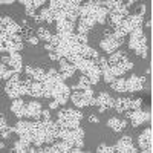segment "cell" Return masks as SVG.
<instances>
[{
  "label": "cell",
  "mask_w": 153,
  "mask_h": 153,
  "mask_svg": "<svg viewBox=\"0 0 153 153\" xmlns=\"http://www.w3.org/2000/svg\"><path fill=\"white\" fill-rule=\"evenodd\" d=\"M17 72L14 71V69H11L8 65H5V63H2V65H0V76H2V80H9L11 76H14Z\"/></svg>",
  "instance_id": "f546056e"
},
{
  "label": "cell",
  "mask_w": 153,
  "mask_h": 153,
  "mask_svg": "<svg viewBox=\"0 0 153 153\" xmlns=\"http://www.w3.org/2000/svg\"><path fill=\"white\" fill-rule=\"evenodd\" d=\"M0 3H3V5H11V3H14V2H12V0H2Z\"/></svg>",
  "instance_id": "b9f144b4"
},
{
  "label": "cell",
  "mask_w": 153,
  "mask_h": 153,
  "mask_svg": "<svg viewBox=\"0 0 153 153\" xmlns=\"http://www.w3.org/2000/svg\"><path fill=\"white\" fill-rule=\"evenodd\" d=\"M115 152H120V153H136L138 150L133 146L130 136H121V139L117 143V146H115Z\"/></svg>",
  "instance_id": "2e32d148"
},
{
  "label": "cell",
  "mask_w": 153,
  "mask_h": 153,
  "mask_svg": "<svg viewBox=\"0 0 153 153\" xmlns=\"http://www.w3.org/2000/svg\"><path fill=\"white\" fill-rule=\"evenodd\" d=\"M95 98H97V104L95 106H98L100 112H106V110H109V109H112L115 106V100L107 92H101Z\"/></svg>",
  "instance_id": "e0dca14e"
},
{
  "label": "cell",
  "mask_w": 153,
  "mask_h": 153,
  "mask_svg": "<svg viewBox=\"0 0 153 153\" xmlns=\"http://www.w3.org/2000/svg\"><path fill=\"white\" fill-rule=\"evenodd\" d=\"M144 83H146V76L132 75L126 80V89L127 92H139L144 89Z\"/></svg>",
  "instance_id": "5bb4252c"
},
{
  "label": "cell",
  "mask_w": 153,
  "mask_h": 153,
  "mask_svg": "<svg viewBox=\"0 0 153 153\" xmlns=\"http://www.w3.org/2000/svg\"><path fill=\"white\" fill-rule=\"evenodd\" d=\"M37 37H38V40H43L46 43H51V40H52V34L49 32V29L42 28V26L37 29Z\"/></svg>",
  "instance_id": "d6a6232c"
},
{
  "label": "cell",
  "mask_w": 153,
  "mask_h": 153,
  "mask_svg": "<svg viewBox=\"0 0 153 153\" xmlns=\"http://www.w3.org/2000/svg\"><path fill=\"white\" fill-rule=\"evenodd\" d=\"M32 3H34V8L37 9V8L43 6V3H46V2H45V0H32Z\"/></svg>",
  "instance_id": "74e56055"
},
{
  "label": "cell",
  "mask_w": 153,
  "mask_h": 153,
  "mask_svg": "<svg viewBox=\"0 0 153 153\" xmlns=\"http://www.w3.org/2000/svg\"><path fill=\"white\" fill-rule=\"evenodd\" d=\"M127 58H129V57H127L126 52H123V51H115L113 54H110V57L107 58V61H109L110 66H113V65H118V63H121V61H124Z\"/></svg>",
  "instance_id": "4316f807"
},
{
  "label": "cell",
  "mask_w": 153,
  "mask_h": 153,
  "mask_svg": "<svg viewBox=\"0 0 153 153\" xmlns=\"http://www.w3.org/2000/svg\"><path fill=\"white\" fill-rule=\"evenodd\" d=\"M98 153H113L115 152V146H106V144H101L97 150Z\"/></svg>",
  "instance_id": "d590c367"
},
{
  "label": "cell",
  "mask_w": 153,
  "mask_h": 153,
  "mask_svg": "<svg viewBox=\"0 0 153 153\" xmlns=\"http://www.w3.org/2000/svg\"><path fill=\"white\" fill-rule=\"evenodd\" d=\"M98 66H100V71L103 74V78L107 81V83H112L117 76L112 74V69H110V65L106 57H98Z\"/></svg>",
  "instance_id": "ac0fdd59"
},
{
  "label": "cell",
  "mask_w": 153,
  "mask_h": 153,
  "mask_svg": "<svg viewBox=\"0 0 153 153\" xmlns=\"http://www.w3.org/2000/svg\"><path fill=\"white\" fill-rule=\"evenodd\" d=\"M107 126L110 127V129L113 130V132H123L126 127H127V121L126 120H120V118H110L109 120V123H107Z\"/></svg>",
  "instance_id": "484cf974"
},
{
  "label": "cell",
  "mask_w": 153,
  "mask_h": 153,
  "mask_svg": "<svg viewBox=\"0 0 153 153\" xmlns=\"http://www.w3.org/2000/svg\"><path fill=\"white\" fill-rule=\"evenodd\" d=\"M38 19H40V22H46V23H52L55 22L54 19V12L51 11L49 8H43L40 11V16H38Z\"/></svg>",
  "instance_id": "1f68e13d"
},
{
  "label": "cell",
  "mask_w": 153,
  "mask_h": 153,
  "mask_svg": "<svg viewBox=\"0 0 153 153\" xmlns=\"http://www.w3.org/2000/svg\"><path fill=\"white\" fill-rule=\"evenodd\" d=\"M144 22V17L143 16H139V14H135V16H127L118 26H115L113 31L115 32H118L120 35L126 37L127 34H130L133 29L136 28H141V25Z\"/></svg>",
  "instance_id": "5b68a950"
},
{
  "label": "cell",
  "mask_w": 153,
  "mask_h": 153,
  "mask_svg": "<svg viewBox=\"0 0 153 153\" xmlns=\"http://www.w3.org/2000/svg\"><path fill=\"white\" fill-rule=\"evenodd\" d=\"M25 72H26L28 76H31V78L34 81H38V83H45L46 80V72L40 68H34V66H26L25 68Z\"/></svg>",
  "instance_id": "44dd1931"
},
{
  "label": "cell",
  "mask_w": 153,
  "mask_h": 153,
  "mask_svg": "<svg viewBox=\"0 0 153 153\" xmlns=\"http://www.w3.org/2000/svg\"><path fill=\"white\" fill-rule=\"evenodd\" d=\"M29 78L22 81L20 80V74H16L14 76L6 81L5 84V92L6 95L11 98V100H17V98H22L23 95H28V87H29Z\"/></svg>",
  "instance_id": "6da1fadb"
},
{
  "label": "cell",
  "mask_w": 153,
  "mask_h": 153,
  "mask_svg": "<svg viewBox=\"0 0 153 153\" xmlns=\"http://www.w3.org/2000/svg\"><path fill=\"white\" fill-rule=\"evenodd\" d=\"M19 3L25 5V8H26V16H29V17H32V19H35V17H37V14H35V8H34L32 0H20Z\"/></svg>",
  "instance_id": "e575fe53"
},
{
  "label": "cell",
  "mask_w": 153,
  "mask_h": 153,
  "mask_svg": "<svg viewBox=\"0 0 153 153\" xmlns=\"http://www.w3.org/2000/svg\"><path fill=\"white\" fill-rule=\"evenodd\" d=\"M12 129H14V132L19 135V138L25 139V141H29L32 144V123L20 120L16 124V127H12Z\"/></svg>",
  "instance_id": "30bf717a"
},
{
  "label": "cell",
  "mask_w": 153,
  "mask_h": 153,
  "mask_svg": "<svg viewBox=\"0 0 153 153\" xmlns=\"http://www.w3.org/2000/svg\"><path fill=\"white\" fill-rule=\"evenodd\" d=\"M28 43L32 45V46L37 45V43H38V37H29V38H28Z\"/></svg>",
  "instance_id": "f35d334b"
},
{
  "label": "cell",
  "mask_w": 153,
  "mask_h": 153,
  "mask_svg": "<svg viewBox=\"0 0 153 153\" xmlns=\"http://www.w3.org/2000/svg\"><path fill=\"white\" fill-rule=\"evenodd\" d=\"M51 92H52V98L57 100L60 104H66L68 100L71 98V87L66 86L65 81L58 83L57 86H54L52 89H51Z\"/></svg>",
  "instance_id": "9c48e42d"
},
{
  "label": "cell",
  "mask_w": 153,
  "mask_h": 153,
  "mask_svg": "<svg viewBox=\"0 0 153 153\" xmlns=\"http://www.w3.org/2000/svg\"><path fill=\"white\" fill-rule=\"evenodd\" d=\"M76 69L81 71L83 75H86L91 84H97L100 81V66H98V58H81L78 63H76Z\"/></svg>",
  "instance_id": "7a4b0ae2"
},
{
  "label": "cell",
  "mask_w": 153,
  "mask_h": 153,
  "mask_svg": "<svg viewBox=\"0 0 153 153\" xmlns=\"http://www.w3.org/2000/svg\"><path fill=\"white\" fill-rule=\"evenodd\" d=\"M11 112L16 115L17 118L23 120L26 118V103L22 100V98H17V100H12V104H11Z\"/></svg>",
  "instance_id": "d6986e66"
},
{
  "label": "cell",
  "mask_w": 153,
  "mask_h": 153,
  "mask_svg": "<svg viewBox=\"0 0 153 153\" xmlns=\"http://www.w3.org/2000/svg\"><path fill=\"white\" fill-rule=\"evenodd\" d=\"M71 100L74 101V104L76 107H86V106L97 104V98L94 95L92 89H87V91H74V94H71Z\"/></svg>",
  "instance_id": "8992f818"
},
{
  "label": "cell",
  "mask_w": 153,
  "mask_h": 153,
  "mask_svg": "<svg viewBox=\"0 0 153 153\" xmlns=\"http://www.w3.org/2000/svg\"><path fill=\"white\" fill-rule=\"evenodd\" d=\"M146 26H147V28H152V19H150V20L146 23Z\"/></svg>",
  "instance_id": "7bdbcfd3"
},
{
  "label": "cell",
  "mask_w": 153,
  "mask_h": 153,
  "mask_svg": "<svg viewBox=\"0 0 153 153\" xmlns=\"http://www.w3.org/2000/svg\"><path fill=\"white\" fill-rule=\"evenodd\" d=\"M152 136H153V132H152V127H149V129H146L141 135H139L138 138V144H139V149H141L143 152L146 153H152L153 152V147H152Z\"/></svg>",
  "instance_id": "4fadbf2b"
},
{
  "label": "cell",
  "mask_w": 153,
  "mask_h": 153,
  "mask_svg": "<svg viewBox=\"0 0 153 153\" xmlns=\"http://www.w3.org/2000/svg\"><path fill=\"white\" fill-rule=\"evenodd\" d=\"M74 23L69 22L68 19H63L57 22V34H68V32H74Z\"/></svg>",
  "instance_id": "d4e9b609"
},
{
  "label": "cell",
  "mask_w": 153,
  "mask_h": 153,
  "mask_svg": "<svg viewBox=\"0 0 153 153\" xmlns=\"http://www.w3.org/2000/svg\"><path fill=\"white\" fill-rule=\"evenodd\" d=\"M84 118V115L80 110L75 109H65L58 112V124L66 129H76L80 127V121Z\"/></svg>",
  "instance_id": "277c9868"
},
{
  "label": "cell",
  "mask_w": 153,
  "mask_h": 153,
  "mask_svg": "<svg viewBox=\"0 0 153 153\" xmlns=\"http://www.w3.org/2000/svg\"><path fill=\"white\" fill-rule=\"evenodd\" d=\"M2 63L8 65L11 69H14L17 74H20L23 71V66H22V55L19 52H11L8 57H3L2 58Z\"/></svg>",
  "instance_id": "9a60e30c"
},
{
  "label": "cell",
  "mask_w": 153,
  "mask_h": 153,
  "mask_svg": "<svg viewBox=\"0 0 153 153\" xmlns=\"http://www.w3.org/2000/svg\"><path fill=\"white\" fill-rule=\"evenodd\" d=\"M0 51L2 52H19L23 49V43H17L14 40H0Z\"/></svg>",
  "instance_id": "603a6c76"
},
{
  "label": "cell",
  "mask_w": 153,
  "mask_h": 153,
  "mask_svg": "<svg viewBox=\"0 0 153 153\" xmlns=\"http://www.w3.org/2000/svg\"><path fill=\"white\" fill-rule=\"evenodd\" d=\"M76 71V66L72 65V63H69L66 58H61L60 60V74L63 75V78H71V76L75 74Z\"/></svg>",
  "instance_id": "7402d4cb"
},
{
  "label": "cell",
  "mask_w": 153,
  "mask_h": 153,
  "mask_svg": "<svg viewBox=\"0 0 153 153\" xmlns=\"http://www.w3.org/2000/svg\"><path fill=\"white\" fill-rule=\"evenodd\" d=\"M127 118L132 121V126L133 127H138V126H141L143 123L150 121L152 120V113L150 112H144L141 109H135V110H129Z\"/></svg>",
  "instance_id": "8fae6325"
},
{
  "label": "cell",
  "mask_w": 153,
  "mask_h": 153,
  "mask_svg": "<svg viewBox=\"0 0 153 153\" xmlns=\"http://www.w3.org/2000/svg\"><path fill=\"white\" fill-rule=\"evenodd\" d=\"M87 121H89V123H94V124H98V123H100V120H98L97 115H89V117H87Z\"/></svg>",
  "instance_id": "8d00e7d4"
},
{
  "label": "cell",
  "mask_w": 153,
  "mask_h": 153,
  "mask_svg": "<svg viewBox=\"0 0 153 153\" xmlns=\"http://www.w3.org/2000/svg\"><path fill=\"white\" fill-rule=\"evenodd\" d=\"M58 104H60V103H58L57 100H52V101L49 103V109H57V107H58Z\"/></svg>",
  "instance_id": "ab89813d"
},
{
  "label": "cell",
  "mask_w": 153,
  "mask_h": 153,
  "mask_svg": "<svg viewBox=\"0 0 153 153\" xmlns=\"http://www.w3.org/2000/svg\"><path fill=\"white\" fill-rule=\"evenodd\" d=\"M42 103L38 101H31L26 104V118H34V120H40L42 118Z\"/></svg>",
  "instance_id": "ffe728a7"
},
{
  "label": "cell",
  "mask_w": 153,
  "mask_h": 153,
  "mask_svg": "<svg viewBox=\"0 0 153 153\" xmlns=\"http://www.w3.org/2000/svg\"><path fill=\"white\" fill-rule=\"evenodd\" d=\"M110 87L113 89L115 92H127V89H126V78H115L112 83H110Z\"/></svg>",
  "instance_id": "f1b7e54d"
},
{
  "label": "cell",
  "mask_w": 153,
  "mask_h": 153,
  "mask_svg": "<svg viewBox=\"0 0 153 153\" xmlns=\"http://www.w3.org/2000/svg\"><path fill=\"white\" fill-rule=\"evenodd\" d=\"M129 16V9H127L126 6H123V8H120V9H117V11H109V16H107V23L110 25V26H118V25Z\"/></svg>",
  "instance_id": "7c38bea8"
},
{
  "label": "cell",
  "mask_w": 153,
  "mask_h": 153,
  "mask_svg": "<svg viewBox=\"0 0 153 153\" xmlns=\"http://www.w3.org/2000/svg\"><path fill=\"white\" fill-rule=\"evenodd\" d=\"M123 35H120L118 32H106V37L103 38V40L100 42V46L101 49L104 51V52H109V54H113L115 51H117L121 45H123Z\"/></svg>",
  "instance_id": "52a82bcc"
},
{
  "label": "cell",
  "mask_w": 153,
  "mask_h": 153,
  "mask_svg": "<svg viewBox=\"0 0 153 153\" xmlns=\"http://www.w3.org/2000/svg\"><path fill=\"white\" fill-rule=\"evenodd\" d=\"M43 94H45V86L43 83H38V81H34L31 80L29 81V87H28V95L29 97H34V98H43Z\"/></svg>",
  "instance_id": "cb8c5ba5"
},
{
  "label": "cell",
  "mask_w": 153,
  "mask_h": 153,
  "mask_svg": "<svg viewBox=\"0 0 153 153\" xmlns=\"http://www.w3.org/2000/svg\"><path fill=\"white\" fill-rule=\"evenodd\" d=\"M71 89H74V91H87V89H92V84L91 81H89V78L86 75L80 76V81L76 83L75 86H72Z\"/></svg>",
  "instance_id": "83f0119b"
},
{
  "label": "cell",
  "mask_w": 153,
  "mask_h": 153,
  "mask_svg": "<svg viewBox=\"0 0 153 153\" xmlns=\"http://www.w3.org/2000/svg\"><path fill=\"white\" fill-rule=\"evenodd\" d=\"M42 118H43V120H51V113H49V110H43V112H42Z\"/></svg>",
  "instance_id": "60d3db41"
},
{
  "label": "cell",
  "mask_w": 153,
  "mask_h": 153,
  "mask_svg": "<svg viewBox=\"0 0 153 153\" xmlns=\"http://www.w3.org/2000/svg\"><path fill=\"white\" fill-rule=\"evenodd\" d=\"M143 100L141 98H133V97H126V98H117L115 100V109L117 112H129L135 109H141Z\"/></svg>",
  "instance_id": "ba28073f"
},
{
  "label": "cell",
  "mask_w": 153,
  "mask_h": 153,
  "mask_svg": "<svg viewBox=\"0 0 153 153\" xmlns=\"http://www.w3.org/2000/svg\"><path fill=\"white\" fill-rule=\"evenodd\" d=\"M29 149H31V143L29 141H25V139H19V141H16V144H14V152H17V153H25V152H29Z\"/></svg>",
  "instance_id": "4dcf8cb0"
},
{
  "label": "cell",
  "mask_w": 153,
  "mask_h": 153,
  "mask_svg": "<svg viewBox=\"0 0 153 153\" xmlns=\"http://www.w3.org/2000/svg\"><path fill=\"white\" fill-rule=\"evenodd\" d=\"M129 48L135 51L136 55L143 57V58H147V38L143 32V28H136L130 32Z\"/></svg>",
  "instance_id": "3957f363"
},
{
  "label": "cell",
  "mask_w": 153,
  "mask_h": 153,
  "mask_svg": "<svg viewBox=\"0 0 153 153\" xmlns=\"http://www.w3.org/2000/svg\"><path fill=\"white\" fill-rule=\"evenodd\" d=\"M0 132H2V138H9V135L14 132V129L6 124L5 117H2V120H0Z\"/></svg>",
  "instance_id": "836d02e7"
}]
</instances>
